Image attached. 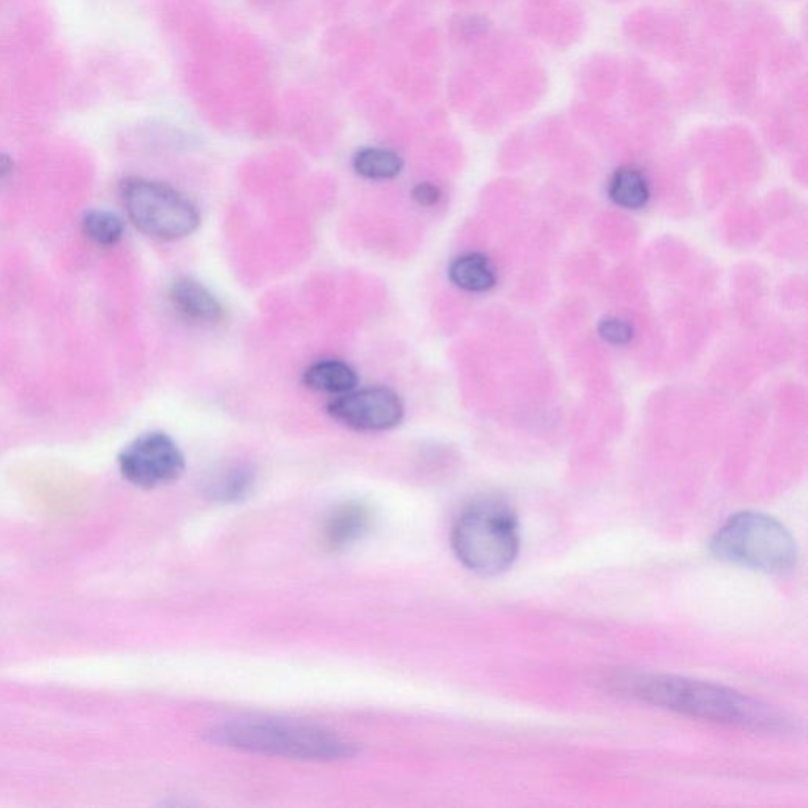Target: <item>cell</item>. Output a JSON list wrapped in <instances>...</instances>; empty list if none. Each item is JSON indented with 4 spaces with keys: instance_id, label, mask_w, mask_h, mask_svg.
I'll return each mask as SVG.
<instances>
[{
    "instance_id": "4fadbf2b",
    "label": "cell",
    "mask_w": 808,
    "mask_h": 808,
    "mask_svg": "<svg viewBox=\"0 0 808 808\" xmlns=\"http://www.w3.org/2000/svg\"><path fill=\"white\" fill-rule=\"evenodd\" d=\"M608 195L616 206L627 210L643 209L651 198L648 180L635 168H621L611 177Z\"/></svg>"
},
{
    "instance_id": "3957f363",
    "label": "cell",
    "mask_w": 808,
    "mask_h": 808,
    "mask_svg": "<svg viewBox=\"0 0 808 808\" xmlns=\"http://www.w3.org/2000/svg\"><path fill=\"white\" fill-rule=\"evenodd\" d=\"M717 558L767 573L791 570L797 561L793 535L775 518L763 513H737L712 540Z\"/></svg>"
},
{
    "instance_id": "e0dca14e",
    "label": "cell",
    "mask_w": 808,
    "mask_h": 808,
    "mask_svg": "<svg viewBox=\"0 0 808 808\" xmlns=\"http://www.w3.org/2000/svg\"><path fill=\"white\" fill-rule=\"evenodd\" d=\"M412 201L416 202L417 206L430 207L438 206L442 199V191L438 185L433 182H419L414 185L411 190Z\"/></svg>"
},
{
    "instance_id": "2e32d148",
    "label": "cell",
    "mask_w": 808,
    "mask_h": 808,
    "mask_svg": "<svg viewBox=\"0 0 808 808\" xmlns=\"http://www.w3.org/2000/svg\"><path fill=\"white\" fill-rule=\"evenodd\" d=\"M599 333L610 345L624 346L632 341L633 327L624 319L605 318L599 324Z\"/></svg>"
},
{
    "instance_id": "9a60e30c",
    "label": "cell",
    "mask_w": 808,
    "mask_h": 808,
    "mask_svg": "<svg viewBox=\"0 0 808 808\" xmlns=\"http://www.w3.org/2000/svg\"><path fill=\"white\" fill-rule=\"evenodd\" d=\"M87 239L100 247H114L124 237V221L109 210H90L83 218Z\"/></svg>"
},
{
    "instance_id": "6da1fadb",
    "label": "cell",
    "mask_w": 808,
    "mask_h": 808,
    "mask_svg": "<svg viewBox=\"0 0 808 808\" xmlns=\"http://www.w3.org/2000/svg\"><path fill=\"white\" fill-rule=\"evenodd\" d=\"M616 684L638 700L695 719L753 730H777L785 722L779 712L766 704L723 685L668 674H635L619 679Z\"/></svg>"
},
{
    "instance_id": "8992f818",
    "label": "cell",
    "mask_w": 808,
    "mask_h": 808,
    "mask_svg": "<svg viewBox=\"0 0 808 808\" xmlns=\"http://www.w3.org/2000/svg\"><path fill=\"white\" fill-rule=\"evenodd\" d=\"M119 469L124 479L136 487L146 490L163 487L184 474V452L169 434L150 431L122 450Z\"/></svg>"
},
{
    "instance_id": "ba28073f",
    "label": "cell",
    "mask_w": 808,
    "mask_h": 808,
    "mask_svg": "<svg viewBox=\"0 0 808 808\" xmlns=\"http://www.w3.org/2000/svg\"><path fill=\"white\" fill-rule=\"evenodd\" d=\"M168 299L177 315L185 321L204 327L220 326L225 322V305L196 278H176L169 286Z\"/></svg>"
},
{
    "instance_id": "8fae6325",
    "label": "cell",
    "mask_w": 808,
    "mask_h": 808,
    "mask_svg": "<svg viewBox=\"0 0 808 808\" xmlns=\"http://www.w3.org/2000/svg\"><path fill=\"white\" fill-rule=\"evenodd\" d=\"M368 524H370V512L367 507L349 502L333 510L324 528V539L327 545L335 550L348 547L367 532Z\"/></svg>"
},
{
    "instance_id": "ac0fdd59",
    "label": "cell",
    "mask_w": 808,
    "mask_h": 808,
    "mask_svg": "<svg viewBox=\"0 0 808 808\" xmlns=\"http://www.w3.org/2000/svg\"><path fill=\"white\" fill-rule=\"evenodd\" d=\"M13 169H15V161H13V158L5 154V152H0V180L10 176V174L13 173Z\"/></svg>"
},
{
    "instance_id": "277c9868",
    "label": "cell",
    "mask_w": 808,
    "mask_h": 808,
    "mask_svg": "<svg viewBox=\"0 0 808 808\" xmlns=\"http://www.w3.org/2000/svg\"><path fill=\"white\" fill-rule=\"evenodd\" d=\"M212 736L215 742L228 747L294 760H340L352 753V745L340 737L313 726L292 723L247 720L220 726Z\"/></svg>"
},
{
    "instance_id": "52a82bcc",
    "label": "cell",
    "mask_w": 808,
    "mask_h": 808,
    "mask_svg": "<svg viewBox=\"0 0 808 808\" xmlns=\"http://www.w3.org/2000/svg\"><path fill=\"white\" fill-rule=\"evenodd\" d=\"M327 414L349 430L378 433L400 427L406 416L403 398L389 387L351 390L327 403Z\"/></svg>"
},
{
    "instance_id": "7c38bea8",
    "label": "cell",
    "mask_w": 808,
    "mask_h": 808,
    "mask_svg": "<svg viewBox=\"0 0 808 808\" xmlns=\"http://www.w3.org/2000/svg\"><path fill=\"white\" fill-rule=\"evenodd\" d=\"M352 169L357 176L373 182L397 179L404 169V160L395 150L387 147L365 146L354 152Z\"/></svg>"
},
{
    "instance_id": "5b68a950",
    "label": "cell",
    "mask_w": 808,
    "mask_h": 808,
    "mask_svg": "<svg viewBox=\"0 0 808 808\" xmlns=\"http://www.w3.org/2000/svg\"><path fill=\"white\" fill-rule=\"evenodd\" d=\"M120 198L131 223L152 239H187L201 225V212L195 202L165 182L128 177L120 182Z\"/></svg>"
},
{
    "instance_id": "7a4b0ae2",
    "label": "cell",
    "mask_w": 808,
    "mask_h": 808,
    "mask_svg": "<svg viewBox=\"0 0 808 808\" xmlns=\"http://www.w3.org/2000/svg\"><path fill=\"white\" fill-rule=\"evenodd\" d=\"M452 547L466 569L483 577L499 575L520 551L517 515L501 499H480L455 523Z\"/></svg>"
},
{
    "instance_id": "30bf717a",
    "label": "cell",
    "mask_w": 808,
    "mask_h": 808,
    "mask_svg": "<svg viewBox=\"0 0 808 808\" xmlns=\"http://www.w3.org/2000/svg\"><path fill=\"white\" fill-rule=\"evenodd\" d=\"M447 277L455 288L471 294L491 291L498 283V272L488 256L469 251L450 262Z\"/></svg>"
},
{
    "instance_id": "5bb4252c",
    "label": "cell",
    "mask_w": 808,
    "mask_h": 808,
    "mask_svg": "<svg viewBox=\"0 0 808 808\" xmlns=\"http://www.w3.org/2000/svg\"><path fill=\"white\" fill-rule=\"evenodd\" d=\"M253 472L245 464H234L215 472L207 483V490L221 501H236L250 491Z\"/></svg>"
},
{
    "instance_id": "9c48e42d",
    "label": "cell",
    "mask_w": 808,
    "mask_h": 808,
    "mask_svg": "<svg viewBox=\"0 0 808 808\" xmlns=\"http://www.w3.org/2000/svg\"><path fill=\"white\" fill-rule=\"evenodd\" d=\"M357 371L340 359H321L305 368L302 375L303 386L311 392L326 393L340 397L359 387Z\"/></svg>"
}]
</instances>
